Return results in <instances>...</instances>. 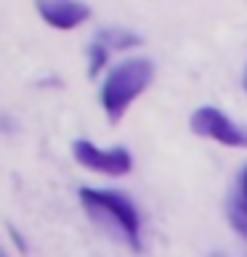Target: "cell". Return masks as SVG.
Instances as JSON below:
<instances>
[{"label": "cell", "mask_w": 247, "mask_h": 257, "mask_svg": "<svg viewBox=\"0 0 247 257\" xmlns=\"http://www.w3.org/2000/svg\"><path fill=\"white\" fill-rule=\"evenodd\" d=\"M151 80H154V64L149 59H128L117 64L107 74L99 93L101 109L107 111V117L112 122H120L130 109V103L151 85Z\"/></svg>", "instance_id": "6da1fadb"}, {"label": "cell", "mask_w": 247, "mask_h": 257, "mask_svg": "<svg viewBox=\"0 0 247 257\" xmlns=\"http://www.w3.org/2000/svg\"><path fill=\"white\" fill-rule=\"evenodd\" d=\"M80 202L93 217L109 220L130 246L141 249V215L125 194L104 191V188H80Z\"/></svg>", "instance_id": "7a4b0ae2"}, {"label": "cell", "mask_w": 247, "mask_h": 257, "mask_svg": "<svg viewBox=\"0 0 247 257\" xmlns=\"http://www.w3.org/2000/svg\"><path fill=\"white\" fill-rule=\"evenodd\" d=\"M72 157L85 170H93V173H101V175H128L133 170V154L125 146L99 149L91 141L77 138L72 144Z\"/></svg>", "instance_id": "3957f363"}, {"label": "cell", "mask_w": 247, "mask_h": 257, "mask_svg": "<svg viewBox=\"0 0 247 257\" xmlns=\"http://www.w3.org/2000/svg\"><path fill=\"white\" fill-rule=\"evenodd\" d=\"M189 127L199 138H210L231 149H247V130L231 122L215 106H199L192 114V119H189Z\"/></svg>", "instance_id": "277c9868"}, {"label": "cell", "mask_w": 247, "mask_h": 257, "mask_svg": "<svg viewBox=\"0 0 247 257\" xmlns=\"http://www.w3.org/2000/svg\"><path fill=\"white\" fill-rule=\"evenodd\" d=\"M37 14L53 30H74L91 19V8L83 0H35Z\"/></svg>", "instance_id": "5b68a950"}, {"label": "cell", "mask_w": 247, "mask_h": 257, "mask_svg": "<svg viewBox=\"0 0 247 257\" xmlns=\"http://www.w3.org/2000/svg\"><path fill=\"white\" fill-rule=\"evenodd\" d=\"M226 217L229 225L247 241V165L236 173L229 199H226Z\"/></svg>", "instance_id": "8992f818"}, {"label": "cell", "mask_w": 247, "mask_h": 257, "mask_svg": "<svg viewBox=\"0 0 247 257\" xmlns=\"http://www.w3.org/2000/svg\"><path fill=\"white\" fill-rule=\"evenodd\" d=\"M93 43L104 45L109 53L112 51H125V48H138L144 43V37L133 30H125V27H107V30H99Z\"/></svg>", "instance_id": "52a82bcc"}, {"label": "cell", "mask_w": 247, "mask_h": 257, "mask_svg": "<svg viewBox=\"0 0 247 257\" xmlns=\"http://www.w3.org/2000/svg\"><path fill=\"white\" fill-rule=\"evenodd\" d=\"M107 61H109V51L104 48V45H99V43H91L88 45V74L91 77H96Z\"/></svg>", "instance_id": "ba28073f"}, {"label": "cell", "mask_w": 247, "mask_h": 257, "mask_svg": "<svg viewBox=\"0 0 247 257\" xmlns=\"http://www.w3.org/2000/svg\"><path fill=\"white\" fill-rule=\"evenodd\" d=\"M242 85H244V90H247V64H244V74H242Z\"/></svg>", "instance_id": "9c48e42d"}]
</instances>
